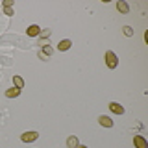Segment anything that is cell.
I'll list each match as a JSON object with an SVG mask.
<instances>
[{"mask_svg":"<svg viewBox=\"0 0 148 148\" xmlns=\"http://www.w3.org/2000/svg\"><path fill=\"white\" fill-rule=\"evenodd\" d=\"M11 4H13L11 0H6V2H4V8H11Z\"/></svg>","mask_w":148,"mask_h":148,"instance_id":"obj_14","label":"cell"},{"mask_svg":"<svg viewBox=\"0 0 148 148\" xmlns=\"http://www.w3.org/2000/svg\"><path fill=\"white\" fill-rule=\"evenodd\" d=\"M98 122H100V126H104V128H113V120L109 117H106V115H102L98 119Z\"/></svg>","mask_w":148,"mask_h":148,"instance_id":"obj_4","label":"cell"},{"mask_svg":"<svg viewBox=\"0 0 148 148\" xmlns=\"http://www.w3.org/2000/svg\"><path fill=\"white\" fill-rule=\"evenodd\" d=\"M106 63H108V67H109V69H115V67L119 65L117 56H115L113 52H106Z\"/></svg>","mask_w":148,"mask_h":148,"instance_id":"obj_1","label":"cell"},{"mask_svg":"<svg viewBox=\"0 0 148 148\" xmlns=\"http://www.w3.org/2000/svg\"><path fill=\"white\" fill-rule=\"evenodd\" d=\"M78 148H87V146H78Z\"/></svg>","mask_w":148,"mask_h":148,"instance_id":"obj_15","label":"cell"},{"mask_svg":"<svg viewBox=\"0 0 148 148\" xmlns=\"http://www.w3.org/2000/svg\"><path fill=\"white\" fill-rule=\"evenodd\" d=\"M133 143H135V146H137V148H148L146 139H145V137H141V135H135V137H133Z\"/></svg>","mask_w":148,"mask_h":148,"instance_id":"obj_3","label":"cell"},{"mask_svg":"<svg viewBox=\"0 0 148 148\" xmlns=\"http://www.w3.org/2000/svg\"><path fill=\"white\" fill-rule=\"evenodd\" d=\"M18 95H21V89H17V87L6 91V96H8V98H15V96H18Z\"/></svg>","mask_w":148,"mask_h":148,"instance_id":"obj_8","label":"cell"},{"mask_svg":"<svg viewBox=\"0 0 148 148\" xmlns=\"http://www.w3.org/2000/svg\"><path fill=\"white\" fill-rule=\"evenodd\" d=\"M117 9H119L120 13H124V15H126V13L130 11V6H128L126 2H122V0H119V2H117Z\"/></svg>","mask_w":148,"mask_h":148,"instance_id":"obj_7","label":"cell"},{"mask_svg":"<svg viewBox=\"0 0 148 148\" xmlns=\"http://www.w3.org/2000/svg\"><path fill=\"white\" fill-rule=\"evenodd\" d=\"M13 85H15L17 89H22V87H24V80H22L21 76H13Z\"/></svg>","mask_w":148,"mask_h":148,"instance_id":"obj_9","label":"cell"},{"mask_svg":"<svg viewBox=\"0 0 148 148\" xmlns=\"http://www.w3.org/2000/svg\"><path fill=\"white\" fill-rule=\"evenodd\" d=\"M71 45H72L71 41H69V39H65V41H61V43L58 45V48H59V50H69V48H71Z\"/></svg>","mask_w":148,"mask_h":148,"instance_id":"obj_11","label":"cell"},{"mask_svg":"<svg viewBox=\"0 0 148 148\" xmlns=\"http://www.w3.org/2000/svg\"><path fill=\"white\" fill-rule=\"evenodd\" d=\"M67 146L69 148H78V146H80V145H78V139L76 137H69L67 139Z\"/></svg>","mask_w":148,"mask_h":148,"instance_id":"obj_10","label":"cell"},{"mask_svg":"<svg viewBox=\"0 0 148 148\" xmlns=\"http://www.w3.org/2000/svg\"><path fill=\"white\" fill-rule=\"evenodd\" d=\"M37 137H39V133H37V132H26V133H22V135H21V139L24 143H34Z\"/></svg>","mask_w":148,"mask_h":148,"instance_id":"obj_2","label":"cell"},{"mask_svg":"<svg viewBox=\"0 0 148 148\" xmlns=\"http://www.w3.org/2000/svg\"><path fill=\"white\" fill-rule=\"evenodd\" d=\"M4 13H6L8 17H11V15H13V9H11V8H4Z\"/></svg>","mask_w":148,"mask_h":148,"instance_id":"obj_13","label":"cell"},{"mask_svg":"<svg viewBox=\"0 0 148 148\" xmlns=\"http://www.w3.org/2000/svg\"><path fill=\"white\" fill-rule=\"evenodd\" d=\"M109 109L113 111V113H117V115H122L124 113V108L120 104H117V102H111V104H109Z\"/></svg>","mask_w":148,"mask_h":148,"instance_id":"obj_6","label":"cell"},{"mask_svg":"<svg viewBox=\"0 0 148 148\" xmlns=\"http://www.w3.org/2000/svg\"><path fill=\"white\" fill-rule=\"evenodd\" d=\"M26 34L30 35V37H35V35H39V34H41V28L37 26V24H32V26H28Z\"/></svg>","mask_w":148,"mask_h":148,"instance_id":"obj_5","label":"cell"},{"mask_svg":"<svg viewBox=\"0 0 148 148\" xmlns=\"http://www.w3.org/2000/svg\"><path fill=\"white\" fill-rule=\"evenodd\" d=\"M122 30H124V35H128V37H130V35H133V30H132L130 26H124Z\"/></svg>","mask_w":148,"mask_h":148,"instance_id":"obj_12","label":"cell"}]
</instances>
